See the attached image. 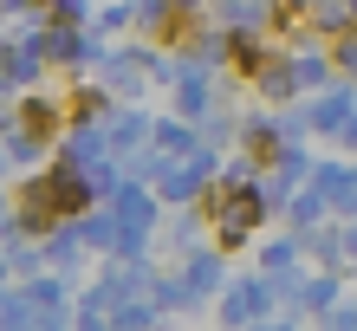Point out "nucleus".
<instances>
[]
</instances>
